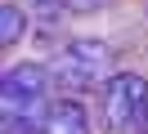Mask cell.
<instances>
[{
    "instance_id": "2",
    "label": "cell",
    "mask_w": 148,
    "mask_h": 134,
    "mask_svg": "<svg viewBox=\"0 0 148 134\" xmlns=\"http://www.w3.org/2000/svg\"><path fill=\"white\" fill-rule=\"evenodd\" d=\"M99 116L112 134H139L148 130V76L139 71H117L103 85Z\"/></svg>"
},
{
    "instance_id": "5",
    "label": "cell",
    "mask_w": 148,
    "mask_h": 134,
    "mask_svg": "<svg viewBox=\"0 0 148 134\" xmlns=\"http://www.w3.org/2000/svg\"><path fill=\"white\" fill-rule=\"evenodd\" d=\"M108 0H67V14H94V9H103Z\"/></svg>"
},
{
    "instance_id": "1",
    "label": "cell",
    "mask_w": 148,
    "mask_h": 134,
    "mask_svg": "<svg viewBox=\"0 0 148 134\" xmlns=\"http://www.w3.org/2000/svg\"><path fill=\"white\" fill-rule=\"evenodd\" d=\"M49 76H54V85L63 89H99L108 85L117 71H112V49L108 40H67L63 49L54 54V63H49Z\"/></svg>"
},
{
    "instance_id": "4",
    "label": "cell",
    "mask_w": 148,
    "mask_h": 134,
    "mask_svg": "<svg viewBox=\"0 0 148 134\" xmlns=\"http://www.w3.org/2000/svg\"><path fill=\"white\" fill-rule=\"evenodd\" d=\"M27 22H32V14H27L23 5H14V0H9V5L0 9V45H18L23 31H27Z\"/></svg>"
},
{
    "instance_id": "3",
    "label": "cell",
    "mask_w": 148,
    "mask_h": 134,
    "mask_svg": "<svg viewBox=\"0 0 148 134\" xmlns=\"http://www.w3.org/2000/svg\"><path fill=\"white\" fill-rule=\"evenodd\" d=\"M45 134H90V112H85L81 98L63 94L49 103V116H45Z\"/></svg>"
}]
</instances>
